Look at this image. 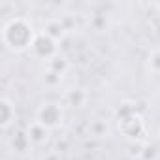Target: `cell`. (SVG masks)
I'll list each match as a JSON object with an SVG mask.
<instances>
[{
  "mask_svg": "<svg viewBox=\"0 0 160 160\" xmlns=\"http://www.w3.org/2000/svg\"><path fill=\"white\" fill-rule=\"evenodd\" d=\"M38 32L32 28V25L23 17H13L2 27V42L12 51H25L30 49Z\"/></svg>",
  "mask_w": 160,
  "mask_h": 160,
  "instance_id": "1",
  "label": "cell"
},
{
  "mask_svg": "<svg viewBox=\"0 0 160 160\" xmlns=\"http://www.w3.org/2000/svg\"><path fill=\"white\" fill-rule=\"evenodd\" d=\"M62 119H64V113H62L60 104L57 102H43L36 111V121L47 126L49 130L58 128L62 124Z\"/></svg>",
  "mask_w": 160,
  "mask_h": 160,
  "instance_id": "2",
  "label": "cell"
},
{
  "mask_svg": "<svg viewBox=\"0 0 160 160\" xmlns=\"http://www.w3.org/2000/svg\"><path fill=\"white\" fill-rule=\"evenodd\" d=\"M58 42H55L53 38H49L47 34H43V32H38V36H36V40H34V43H32V47H30V51L34 53V57H38V58H43V60H51L53 57H57L58 53V45H57Z\"/></svg>",
  "mask_w": 160,
  "mask_h": 160,
  "instance_id": "3",
  "label": "cell"
},
{
  "mask_svg": "<svg viewBox=\"0 0 160 160\" xmlns=\"http://www.w3.org/2000/svg\"><path fill=\"white\" fill-rule=\"evenodd\" d=\"M119 126H121L122 134L126 138H132V139L141 138L145 134V124H143V119H141V115L138 111L134 115H130L128 119H124L122 122H119Z\"/></svg>",
  "mask_w": 160,
  "mask_h": 160,
  "instance_id": "4",
  "label": "cell"
},
{
  "mask_svg": "<svg viewBox=\"0 0 160 160\" xmlns=\"http://www.w3.org/2000/svg\"><path fill=\"white\" fill-rule=\"evenodd\" d=\"M27 134H28V138H30V141H32L34 145H43V143L49 139L51 130H49L47 126H43L42 122L34 121V122H30V124L27 126Z\"/></svg>",
  "mask_w": 160,
  "mask_h": 160,
  "instance_id": "5",
  "label": "cell"
},
{
  "mask_svg": "<svg viewBox=\"0 0 160 160\" xmlns=\"http://www.w3.org/2000/svg\"><path fill=\"white\" fill-rule=\"evenodd\" d=\"M13 121H15V106L8 96H4L0 100V126H2V130H8L13 124Z\"/></svg>",
  "mask_w": 160,
  "mask_h": 160,
  "instance_id": "6",
  "label": "cell"
},
{
  "mask_svg": "<svg viewBox=\"0 0 160 160\" xmlns=\"http://www.w3.org/2000/svg\"><path fill=\"white\" fill-rule=\"evenodd\" d=\"M66 30H68V27H66V23L62 19H49L42 28V32L47 34L49 38H53L55 42H60L66 36Z\"/></svg>",
  "mask_w": 160,
  "mask_h": 160,
  "instance_id": "7",
  "label": "cell"
},
{
  "mask_svg": "<svg viewBox=\"0 0 160 160\" xmlns=\"http://www.w3.org/2000/svg\"><path fill=\"white\" fill-rule=\"evenodd\" d=\"M10 145H12V149L15 151V152H27L28 149H30V145H32V141H30V138H28V134L25 132V130H17L13 136H12V139H10Z\"/></svg>",
  "mask_w": 160,
  "mask_h": 160,
  "instance_id": "8",
  "label": "cell"
},
{
  "mask_svg": "<svg viewBox=\"0 0 160 160\" xmlns=\"http://www.w3.org/2000/svg\"><path fill=\"white\" fill-rule=\"evenodd\" d=\"M66 104L73 108H83L87 104V92L83 89H70L66 92Z\"/></svg>",
  "mask_w": 160,
  "mask_h": 160,
  "instance_id": "9",
  "label": "cell"
},
{
  "mask_svg": "<svg viewBox=\"0 0 160 160\" xmlns=\"http://www.w3.org/2000/svg\"><path fill=\"white\" fill-rule=\"evenodd\" d=\"M47 68L53 70V72H57V73H60V75H64V73L68 72V60H66V57L57 55V57H53V58L47 62Z\"/></svg>",
  "mask_w": 160,
  "mask_h": 160,
  "instance_id": "10",
  "label": "cell"
},
{
  "mask_svg": "<svg viewBox=\"0 0 160 160\" xmlns=\"http://www.w3.org/2000/svg\"><path fill=\"white\" fill-rule=\"evenodd\" d=\"M62 79H64V75H60V73H57V72H53V70H49V68L43 72V83H45V87H49V89L60 87Z\"/></svg>",
  "mask_w": 160,
  "mask_h": 160,
  "instance_id": "11",
  "label": "cell"
},
{
  "mask_svg": "<svg viewBox=\"0 0 160 160\" xmlns=\"http://www.w3.org/2000/svg\"><path fill=\"white\" fill-rule=\"evenodd\" d=\"M138 109H136V106L132 104V102H122L119 108H117V111H115V119L119 121V122H122L124 119H128L130 115H134Z\"/></svg>",
  "mask_w": 160,
  "mask_h": 160,
  "instance_id": "12",
  "label": "cell"
},
{
  "mask_svg": "<svg viewBox=\"0 0 160 160\" xmlns=\"http://www.w3.org/2000/svg\"><path fill=\"white\" fill-rule=\"evenodd\" d=\"M89 130H91V134H92L94 138H104V136H108V132H109L106 121H100V119L92 121V122L89 124Z\"/></svg>",
  "mask_w": 160,
  "mask_h": 160,
  "instance_id": "13",
  "label": "cell"
},
{
  "mask_svg": "<svg viewBox=\"0 0 160 160\" xmlns=\"http://www.w3.org/2000/svg\"><path fill=\"white\" fill-rule=\"evenodd\" d=\"M149 70L154 73V75H160V47L152 49L151 55H149Z\"/></svg>",
  "mask_w": 160,
  "mask_h": 160,
  "instance_id": "14",
  "label": "cell"
},
{
  "mask_svg": "<svg viewBox=\"0 0 160 160\" xmlns=\"http://www.w3.org/2000/svg\"><path fill=\"white\" fill-rule=\"evenodd\" d=\"M91 27H92L94 30H106V27H108V17H106L104 13H94V15L91 17Z\"/></svg>",
  "mask_w": 160,
  "mask_h": 160,
  "instance_id": "15",
  "label": "cell"
},
{
  "mask_svg": "<svg viewBox=\"0 0 160 160\" xmlns=\"http://www.w3.org/2000/svg\"><path fill=\"white\" fill-rule=\"evenodd\" d=\"M138 156L141 158V160H154L156 158V149L152 147V145H141V149L138 151Z\"/></svg>",
  "mask_w": 160,
  "mask_h": 160,
  "instance_id": "16",
  "label": "cell"
},
{
  "mask_svg": "<svg viewBox=\"0 0 160 160\" xmlns=\"http://www.w3.org/2000/svg\"><path fill=\"white\" fill-rule=\"evenodd\" d=\"M40 160H62V158H60L58 152H47V154H43Z\"/></svg>",
  "mask_w": 160,
  "mask_h": 160,
  "instance_id": "17",
  "label": "cell"
},
{
  "mask_svg": "<svg viewBox=\"0 0 160 160\" xmlns=\"http://www.w3.org/2000/svg\"><path fill=\"white\" fill-rule=\"evenodd\" d=\"M158 136H160V130H158Z\"/></svg>",
  "mask_w": 160,
  "mask_h": 160,
  "instance_id": "18",
  "label": "cell"
}]
</instances>
